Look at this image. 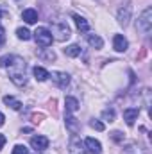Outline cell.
I'll use <instances>...</instances> for the list:
<instances>
[{"mask_svg":"<svg viewBox=\"0 0 152 154\" xmlns=\"http://www.w3.org/2000/svg\"><path fill=\"white\" fill-rule=\"evenodd\" d=\"M7 68H9V79L16 86H25L27 84V74H25L27 65H25V61L22 57L13 56L11 61H9V65H7Z\"/></svg>","mask_w":152,"mask_h":154,"instance_id":"cell-1","label":"cell"},{"mask_svg":"<svg viewBox=\"0 0 152 154\" xmlns=\"http://www.w3.org/2000/svg\"><path fill=\"white\" fill-rule=\"evenodd\" d=\"M50 34H52V39L65 41V39H68L70 36H72V31H70V27H68L66 22H63V20H56V22L52 23V31H50Z\"/></svg>","mask_w":152,"mask_h":154,"instance_id":"cell-2","label":"cell"},{"mask_svg":"<svg viewBox=\"0 0 152 154\" xmlns=\"http://www.w3.org/2000/svg\"><path fill=\"white\" fill-rule=\"evenodd\" d=\"M136 29L141 32V34H149L152 31V9L150 7H147L143 13H141V16L138 18V22H136Z\"/></svg>","mask_w":152,"mask_h":154,"instance_id":"cell-3","label":"cell"},{"mask_svg":"<svg viewBox=\"0 0 152 154\" xmlns=\"http://www.w3.org/2000/svg\"><path fill=\"white\" fill-rule=\"evenodd\" d=\"M34 39L39 47H50L52 45V34L47 27H38L34 31Z\"/></svg>","mask_w":152,"mask_h":154,"instance_id":"cell-4","label":"cell"},{"mask_svg":"<svg viewBox=\"0 0 152 154\" xmlns=\"http://www.w3.org/2000/svg\"><path fill=\"white\" fill-rule=\"evenodd\" d=\"M131 13H132V7H131V4H129V2H127V4H123V5L118 9V16H116L118 23L125 27V25L129 23V20H131Z\"/></svg>","mask_w":152,"mask_h":154,"instance_id":"cell-5","label":"cell"},{"mask_svg":"<svg viewBox=\"0 0 152 154\" xmlns=\"http://www.w3.org/2000/svg\"><path fill=\"white\" fill-rule=\"evenodd\" d=\"M48 77H52L54 84L59 86V88H66V86L70 84V75H68L66 72H52Z\"/></svg>","mask_w":152,"mask_h":154,"instance_id":"cell-6","label":"cell"},{"mask_svg":"<svg viewBox=\"0 0 152 154\" xmlns=\"http://www.w3.org/2000/svg\"><path fill=\"white\" fill-rule=\"evenodd\" d=\"M31 145L36 152H41L45 149H48V138L47 136H32L31 138Z\"/></svg>","mask_w":152,"mask_h":154,"instance_id":"cell-7","label":"cell"},{"mask_svg":"<svg viewBox=\"0 0 152 154\" xmlns=\"http://www.w3.org/2000/svg\"><path fill=\"white\" fill-rule=\"evenodd\" d=\"M84 145H86V149H88L90 154H102V145L95 138H86L84 140Z\"/></svg>","mask_w":152,"mask_h":154,"instance_id":"cell-8","label":"cell"},{"mask_svg":"<svg viewBox=\"0 0 152 154\" xmlns=\"http://www.w3.org/2000/svg\"><path fill=\"white\" fill-rule=\"evenodd\" d=\"M138 115H140L138 108H127V109H123V120H125L127 125H134V122L138 120Z\"/></svg>","mask_w":152,"mask_h":154,"instance_id":"cell-9","label":"cell"},{"mask_svg":"<svg viewBox=\"0 0 152 154\" xmlns=\"http://www.w3.org/2000/svg\"><path fill=\"white\" fill-rule=\"evenodd\" d=\"M113 47H114V50H116V52H125V50H127V47H129V41L123 38L122 34H114Z\"/></svg>","mask_w":152,"mask_h":154,"instance_id":"cell-10","label":"cell"},{"mask_svg":"<svg viewBox=\"0 0 152 154\" xmlns=\"http://www.w3.org/2000/svg\"><path fill=\"white\" fill-rule=\"evenodd\" d=\"M65 124H66V129H68L72 134H77V133L81 131V124H79V122H77V118H74L72 115H66Z\"/></svg>","mask_w":152,"mask_h":154,"instance_id":"cell-11","label":"cell"},{"mask_svg":"<svg viewBox=\"0 0 152 154\" xmlns=\"http://www.w3.org/2000/svg\"><path fill=\"white\" fill-rule=\"evenodd\" d=\"M22 18L25 20V23H36L38 22V11L36 9H25L22 13Z\"/></svg>","mask_w":152,"mask_h":154,"instance_id":"cell-12","label":"cell"},{"mask_svg":"<svg viewBox=\"0 0 152 154\" xmlns=\"http://www.w3.org/2000/svg\"><path fill=\"white\" fill-rule=\"evenodd\" d=\"M65 106H66V113H75L79 109V100L75 97H66L65 99Z\"/></svg>","mask_w":152,"mask_h":154,"instance_id":"cell-13","label":"cell"},{"mask_svg":"<svg viewBox=\"0 0 152 154\" xmlns=\"http://www.w3.org/2000/svg\"><path fill=\"white\" fill-rule=\"evenodd\" d=\"M4 104H7L11 109H14V111H20L22 109V102L20 100H16L14 97H11V95H5L4 97Z\"/></svg>","mask_w":152,"mask_h":154,"instance_id":"cell-14","label":"cell"},{"mask_svg":"<svg viewBox=\"0 0 152 154\" xmlns=\"http://www.w3.org/2000/svg\"><path fill=\"white\" fill-rule=\"evenodd\" d=\"M123 154H145V149H141L138 143H127L123 147Z\"/></svg>","mask_w":152,"mask_h":154,"instance_id":"cell-15","label":"cell"},{"mask_svg":"<svg viewBox=\"0 0 152 154\" xmlns=\"http://www.w3.org/2000/svg\"><path fill=\"white\" fill-rule=\"evenodd\" d=\"M74 20H75V25H77V29H79L81 32H88V31H90V23H88L82 16L74 14Z\"/></svg>","mask_w":152,"mask_h":154,"instance_id":"cell-16","label":"cell"},{"mask_svg":"<svg viewBox=\"0 0 152 154\" xmlns=\"http://www.w3.org/2000/svg\"><path fill=\"white\" fill-rule=\"evenodd\" d=\"M88 43L93 47V48H102L104 47V41L100 36H97V34H88Z\"/></svg>","mask_w":152,"mask_h":154,"instance_id":"cell-17","label":"cell"},{"mask_svg":"<svg viewBox=\"0 0 152 154\" xmlns=\"http://www.w3.org/2000/svg\"><path fill=\"white\" fill-rule=\"evenodd\" d=\"M48 75H50V74H48L43 66H34V77H36L38 81L43 82V81H47V79H48Z\"/></svg>","mask_w":152,"mask_h":154,"instance_id":"cell-18","label":"cell"},{"mask_svg":"<svg viewBox=\"0 0 152 154\" xmlns=\"http://www.w3.org/2000/svg\"><path fill=\"white\" fill-rule=\"evenodd\" d=\"M65 54H66L68 57H77V56L81 54V47H79V45H68V47L65 48Z\"/></svg>","mask_w":152,"mask_h":154,"instance_id":"cell-19","label":"cell"},{"mask_svg":"<svg viewBox=\"0 0 152 154\" xmlns=\"http://www.w3.org/2000/svg\"><path fill=\"white\" fill-rule=\"evenodd\" d=\"M16 36L20 39H23V41H27V39H31V32H29V29L20 27V29H16Z\"/></svg>","mask_w":152,"mask_h":154,"instance_id":"cell-20","label":"cell"},{"mask_svg":"<svg viewBox=\"0 0 152 154\" xmlns=\"http://www.w3.org/2000/svg\"><path fill=\"white\" fill-rule=\"evenodd\" d=\"M102 118H104L106 122H113V120H114V109H113V108L104 109V111H102Z\"/></svg>","mask_w":152,"mask_h":154,"instance_id":"cell-21","label":"cell"},{"mask_svg":"<svg viewBox=\"0 0 152 154\" xmlns=\"http://www.w3.org/2000/svg\"><path fill=\"white\" fill-rule=\"evenodd\" d=\"M13 154H29L25 145H14L13 147Z\"/></svg>","mask_w":152,"mask_h":154,"instance_id":"cell-22","label":"cell"},{"mask_svg":"<svg viewBox=\"0 0 152 154\" xmlns=\"http://www.w3.org/2000/svg\"><path fill=\"white\" fill-rule=\"evenodd\" d=\"M90 125H91L93 129H97V131H104V124H102L100 120H95V118H93V120L90 122Z\"/></svg>","mask_w":152,"mask_h":154,"instance_id":"cell-23","label":"cell"},{"mask_svg":"<svg viewBox=\"0 0 152 154\" xmlns=\"http://www.w3.org/2000/svg\"><path fill=\"white\" fill-rule=\"evenodd\" d=\"M11 57H13V56H4V57H0V66H7L9 61H11Z\"/></svg>","mask_w":152,"mask_h":154,"instance_id":"cell-24","label":"cell"},{"mask_svg":"<svg viewBox=\"0 0 152 154\" xmlns=\"http://www.w3.org/2000/svg\"><path fill=\"white\" fill-rule=\"evenodd\" d=\"M5 41V29L2 27V23H0V45Z\"/></svg>","mask_w":152,"mask_h":154,"instance_id":"cell-25","label":"cell"},{"mask_svg":"<svg viewBox=\"0 0 152 154\" xmlns=\"http://www.w3.org/2000/svg\"><path fill=\"white\" fill-rule=\"evenodd\" d=\"M111 136H113V140H114V142H120V140H122V133H120V131H114V133L111 134Z\"/></svg>","mask_w":152,"mask_h":154,"instance_id":"cell-26","label":"cell"},{"mask_svg":"<svg viewBox=\"0 0 152 154\" xmlns=\"http://www.w3.org/2000/svg\"><path fill=\"white\" fill-rule=\"evenodd\" d=\"M4 143H5V136H4V134H0V149L4 147Z\"/></svg>","mask_w":152,"mask_h":154,"instance_id":"cell-27","label":"cell"},{"mask_svg":"<svg viewBox=\"0 0 152 154\" xmlns=\"http://www.w3.org/2000/svg\"><path fill=\"white\" fill-rule=\"evenodd\" d=\"M4 120H5V118H4V115H2V113H0V127L4 125Z\"/></svg>","mask_w":152,"mask_h":154,"instance_id":"cell-28","label":"cell"},{"mask_svg":"<svg viewBox=\"0 0 152 154\" xmlns=\"http://www.w3.org/2000/svg\"><path fill=\"white\" fill-rule=\"evenodd\" d=\"M36 154H38V152H36Z\"/></svg>","mask_w":152,"mask_h":154,"instance_id":"cell-29","label":"cell"}]
</instances>
